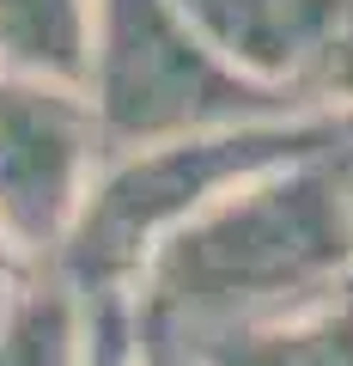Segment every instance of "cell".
Wrapping results in <instances>:
<instances>
[{
    "label": "cell",
    "instance_id": "12",
    "mask_svg": "<svg viewBox=\"0 0 353 366\" xmlns=\"http://www.w3.org/2000/svg\"><path fill=\"white\" fill-rule=\"evenodd\" d=\"M37 269H43V262H31V257H19V250H6V244H0V317H6V312L19 305V293H25L31 281H37Z\"/></svg>",
    "mask_w": 353,
    "mask_h": 366
},
{
    "label": "cell",
    "instance_id": "3",
    "mask_svg": "<svg viewBox=\"0 0 353 366\" xmlns=\"http://www.w3.org/2000/svg\"><path fill=\"white\" fill-rule=\"evenodd\" d=\"M79 92L92 104L104 153L299 104L244 79L177 0H98Z\"/></svg>",
    "mask_w": 353,
    "mask_h": 366
},
{
    "label": "cell",
    "instance_id": "11",
    "mask_svg": "<svg viewBox=\"0 0 353 366\" xmlns=\"http://www.w3.org/2000/svg\"><path fill=\"white\" fill-rule=\"evenodd\" d=\"M134 336H140V366H208L177 330L153 324V317H140V312H134Z\"/></svg>",
    "mask_w": 353,
    "mask_h": 366
},
{
    "label": "cell",
    "instance_id": "2",
    "mask_svg": "<svg viewBox=\"0 0 353 366\" xmlns=\"http://www.w3.org/2000/svg\"><path fill=\"white\" fill-rule=\"evenodd\" d=\"M347 141H353V117L323 104H287V110H268V117L104 153L92 189H86V208H79L73 232L61 238L49 269L61 281H73L86 300L134 293L146 257L177 226H189L195 214H208L220 196H232L237 183L262 177V171L323 153V147H347Z\"/></svg>",
    "mask_w": 353,
    "mask_h": 366
},
{
    "label": "cell",
    "instance_id": "4",
    "mask_svg": "<svg viewBox=\"0 0 353 366\" xmlns=\"http://www.w3.org/2000/svg\"><path fill=\"white\" fill-rule=\"evenodd\" d=\"M104 165V134L73 79L0 67V244L55 262L86 189Z\"/></svg>",
    "mask_w": 353,
    "mask_h": 366
},
{
    "label": "cell",
    "instance_id": "5",
    "mask_svg": "<svg viewBox=\"0 0 353 366\" xmlns=\"http://www.w3.org/2000/svg\"><path fill=\"white\" fill-rule=\"evenodd\" d=\"M177 6L244 79L287 92L299 104L317 55L353 19V0H177Z\"/></svg>",
    "mask_w": 353,
    "mask_h": 366
},
{
    "label": "cell",
    "instance_id": "7",
    "mask_svg": "<svg viewBox=\"0 0 353 366\" xmlns=\"http://www.w3.org/2000/svg\"><path fill=\"white\" fill-rule=\"evenodd\" d=\"M92 300L43 262L19 305L0 317V366H86Z\"/></svg>",
    "mask_w": 353,
    "mask_h": 366
},
{
    "label": "cell",
    "instance_id": "8",
    "mask_svg": "<svg viewBox=\"0 0 353 366\" xmlns=\"http://www.w3.org/2000/svg\"><path fill=\"white\" fill-rule=\"evenodd\" d=\"M92 13L98 0H0V67L79 86Z\"/></svg>",
    "mask_w": 353,
    "mask_h": 366
},
{
    "label": "cell",
    "instance_id": "6",
    "mask_svg": "<svg viewBox=\"0 0 353 366\" xmlns=\"http://www.w3.org/2000/svg\"><path fill=\"white\" fill-rule=\"evenodd\" d=\"M208 366H353V293L262 324L183 336Z\"/></svg>",
    "mask_w": 353,
    "mask_h": 366
},
{
    "label": "cell",
    "instance_id": "9",
    "mask_svg": "<svg viewBox=\"0 0 353 366\" xmlns=\"http://www.w3.org/2000/svg\"><path fill=\"white\" fill-rule=\"evenodd\" d=\"M86 366H140V336H134V305H128V293H98V300H92Z\"/></svg>",
    "mask_w": 353,
    "mask_h": 366
},
{
    "label": "cell",
    "instance_id": "10",
    "mask_svg": "<svg viewBox=\"0 0 353 366\" xmlns=\"http://www.w3.org/2000/svg\"><path fill=\"white\" fill-rule=\"evenodd\" d=\"M305 104H323V110L353 117V19L329 37V49L317 55L311 79H305Z\"/></svg>",
    "mask_w": 353,
    "mask_h": 366
},
{
    "label": "cell",
    "instance_id": "1",
    "mask_svg": "<svg viewBox=\"0 0 353 366\" xmlns=\"http://www.w3.org/2000/svg\"><path fill=\"white\" fill-rule=\"evenodd\" d=\"M341 293H353V141L287 159L177 226L128 305L177 336H208Z\"/></svg>",
    "mask_w": 353,
    "mask_h": 366
}]
</instances>
